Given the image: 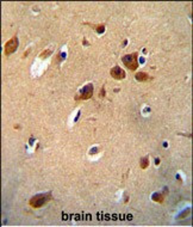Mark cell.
<instances>
[{
	"instance_id": "1",
	"label": "cell",
	"mask_w": 193,
	"mask_h": 227,
	"mask_svg": "<svg viewBox=\"0 0 193 227\" xmlns=\"http://www.w3.org/2000/svg\"><path fill=\"white\" fill-rule=\"evenodd\" d=\"M51 198H52L51 192H44V194H39V195H35L34 197L30 198L29 206L32 207V208H41V207L48 203Z\"/></svg>"
},
{
	"instance_id": "2",
	"label": "cell",
	"mask_w": 193,
	"mask_h": 227,
	"mask_svg": "<svg viewBox=\"0 0 193 227\" xmlns=\"http://www.w3.org/2000/svg\"><path fill=\"white\" fill-rule=\"evenodd\" d=\"M122 62L131 71H135L138 67V54L137 53H131L126 54L122 57Z\"/></svg>"
},
{
	"instance_id": "3",
	"label": "cell",
	"mask_w": 193,
	"mask_h": 227,
	"mask_svg": "<svg viewBox=\"0 0 193 227\" xmlns=\"http://www.w3.org/2000/svg\"><path fill=\"white\" fill-rule=\"evenodd\" d=\"M92 96H93V85L87 84V85H85L81 89V91L75 96V101H86V99L92 98Z\"/></svg>"
},
{
	"instance_id": "4",
	"label": "cell",
	"mask_w": 193,
	"mask_h": 227,
	"mask_svg": "<svg viewBox=\"0 0 193 227\" xmlns=\"http://www.w3.org/2000/svg\"><path fill=\"white\" fill-rule=\"evenodd\" d=\"M18 37L17 36H13L10 41H7L6 42V44H5V55L6 56H9V55H11V54H13L16 50H17V48H18Z\"/></svg>"
},
{
	"instance_id": "5",
	"label": "cell",
	"mask_w": 193,
	"mask_h": 227,
	"mask_svg": "<svg viewBox=\"0 0 193 227\" xmlns=\"http://www.w3.org/2000/svg\"><path fill=\"white\" fill-rule=\"evenodd\" d=\"M110 74H111V77H112V78L116 79V80H123V79L126 77L124 69H122L121 67H119V66H116V67L111 68Z\"/></svg>"
},
{
	"instance_id": "6",
	"label": "cell",
	"mask_w": 193,
	"mask_h": 227,
	"mask_svg": "<svg viewBox=\"0 0 193 227\" xmlns=\"http://www.w3.org/2000/svg\"><path fill=\"white\" fill-rule=\"evenodd\" d=\"M135 78L138 80V81H149V80L153 79L151 77H149L148 73H144V72H138V73H136Z\"/></svg>"
},
{
	"instance_id": "7",
	"label": "cell",
	"mask_w": 193,
	"mask_h": 227,
	"mask_svg": "<svg viewBox=\"0 0 193 227\" xmlns=\"http://www.w3.org/2000/svg\"><path fill=\"white\" fill-rule=\"evenodd\" d=\"M153 200H154L155 202L163 203V201H164V195H163V194H161V192H156V194H154V195H153Z\"/></svg>"
},
{
	"instance_id": "8",
	"label": "cell",
	"mask_w": 193,
	"mask_h": 227,
	"mask_svg": "<svg viewBox=\"0 0 193 227\" xmlns=\"http://www.w3.org/2000/svg\"><path fill=\"white\" fill-rule=\"evenodd\" d=\"M139 166H141V169H147L149 166V157H144V158H141V162H139Z\"/></svg>"
},
{
	"instance_id": "9",
	"label": "cell",
	"mask_w": 193,
	"mask_h": 227,
	"mask_svg": "<svg viewBox=\"0 0 193 227\" xmlns=\"http://www.w3.org/2000/svg\"><path fill=\"white\" fill-rule=\"evenodd\" d=\"M94 30H96L97 32H99V34H103V32L105 31V24L96 25V26H94Z\"/></svg>"
},
{
	"instance_id": "10",
	"label": "cell",
	"mask_w": 193,
	"mask_h": 227,
	"mask_svg": "<svg viewBox=\"0 0 193 227\" xmlns=\"http://www.w3.org/2000/svg\"><path fill=\"white\" fill-rule=\"evenodd\" d=\"M51 53H52V51H51L50 49H46V50H44V51H43V53H42V54H41V55H39V56H41L42 59H45L46 56H49V55H51Z\"/></svg>"
},
{
	"instance_id": "11",
	"label": "cell",
	"mask_w": 193,
	"mask_h": 227,
	"mask_svg": "<svg viewBox=\"0 0 193 227\" xmlns=\"http://www.w3.org/2000/svg\"><path fill=\"white\" fill-rule=\"evenodd\" d=\"M100 97H101V98L105 97V86H103L101 90H100Z\"/></svg>"
},
{
	"instance_id": "12",
	"label": "cell",
	"mask_w": 193,
	"mask_h": 227,
	"mask_svg": "<svg viewBox=\"0 0 193 227\" xmlns=\"http://www.w3.org/2000/svg\"><path fill=\"white\" fill-rule=\"evenodd\" d=\"M188 213H190V210H188V209H187V210H186V212H185V213H184V214H181V216H180V218H185V216H186V215H187V214H188Z\"/></svg>"
},
{
	"instance_id": "13",
	"label": "cell",
	"mask_w": 193,
	"mask_h": 227,
	"mask_svg": "<svg viewBox=\"0 0 193 227\" xmlns=\"http://www.w3.org/2000/svg\"><path fill=\"white\" fill-rule=\"evenodd\" d=\"M29 53H30V49H28V50H26V51L24 53V54H23V57H26V55H28Z\"/></svg>"
}]
</instances>
